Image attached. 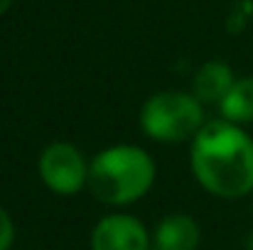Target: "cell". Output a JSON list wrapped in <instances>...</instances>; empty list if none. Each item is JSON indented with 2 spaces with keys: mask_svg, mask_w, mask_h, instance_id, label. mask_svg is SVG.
<instances>
[{
  "mask_svg": "<svg viewBox=\"0 0 253 250\" xmlns=\"http://www.w3.org/2000/svg\"><path fill=\"white\" fill-rule=\"evenodd\" d=\"M234 83H236V76H234L231 67L214 59V62H207L197 69L194 81H192V93L202 106H207V103L219 106Z\"/></svg>",
  "mask_w": 253,
  "mask_h": 250,
  "instance_id": "52a82bcc",
  "label": "cell"
},
{
  "mask_svg": "<svg viewBox=\"0 0 253 250\" xmlns=\"http://www.w3.org/2000/svg\"><path fill=\"white\" fill-rule=\"evenodd\" d=\"M15 243V223L12 216L0 206V250H10Z\"/></svg>",
  "mask_w": 253,
  "mask_h": 250,
  "instance_id": "9c48e42d",
  "label": "cell"
},
{
  "mask_svg": "<svg viewBox=\"0 0 253 250\" xmlns=\"http://www.w3.org/2000/svg\"><path fill=\"white\" fill-rule=\"evenodd\" d=\"M189 167L202 189L219 199L253 194V138L224 118L207 120L192 140Z\"/></svg>",
  "mask_w": 253,
  "mask_h": 250,
  "instance_id": "6da1fadb",
  "label": "cell"
},
{
  "mask_svg": "<svg viewBox=\"0 0 253 250\" xmlns=\"http://www.w3.org/2000/svg\"><path fill=\"white\" fill-rule=\"evenodd\" d=\"M219 113L224 120L241 125V128L246 123H253V76L236 79L231 91L219 103Z\"/></svg>",
  "mask_w": 253,
  "mask_h": 250,
  "instance_id": "ba28073f",
  "label": "cell"
},
{
  "mask_svg": "<svg viewBox=\"0 0 253 250\" xmlns=\"http://www.w3.org/2000/svg\"><path fill=\"white\" fill-rule=\"evenodd\" d=\"M88 167L91 162L77 145L57 140L40 152L37 174L49 191L59 196H77L82 189H88Z\"/></svg>",
  "mask_w": 253,
  "mask_h": 250,
  "instance_id": "277c9868",
  "label": "cell"
},
{
  "mask_svg": "<svg viewBox=\"0 0 253 250\" xmlns=\"http://www.w3.org/2000/svg\"><path fill=\"white\" fill-rule=\"evenodd\" d=\"M158 165L140 145H111L93 155L88 167V191L106 206H130L155 184Z\"/></svg>",
  "mask_w": 253,
  "mask_h": 250,
  "instance_id": "7a4b0ae2",
  "label": "cell"
},
{
  "mask_svg": "<svg viewBox=\"0 0 253 250\" xmlns=\"http://www.w3.org/2000/svg\"><path fill=\"white\" fill-rule=\"evenodd\" d=\"M10 2H12V0H0V15H2L7 7H10Z\"/></svg>",
  "mask_w": 253,
  "mask_h": 250,
  "instance_id": "30bf717a",
  "label": "cell"
},
{
  "mask_svg": "<svg viewBox=\"0 0 253 250\" xmlns=\"http://www.w3.org/2000/svg\"><path fill=\"white\" fill-rule=\"evenodd\" d=\"M204 106L189 91H158L140 108L143 133L165 145L194 140L204 128Z\"/></svg>",
  "mask_w": 253,
  "mask_h": 250,
  "instance_id": "3957f363",
  "label": "cell"
},
{
  "mask_svg": "<svg viewBox=\"0 0 253 250\" xmlns=\"http://www.w3.org/2000/svg\"><path fill=\"white\" fill-rule=\"evenodd\" d=\"M251 196H253V194H251ZM251 206H253V199H251Z\"/></svg>",
  "mask_w": 253,
  "mask_h": 250,
  "instance_id": "8fae6325",
  "label": "cell"
},
{
  "mask_svg": "<svg viewBox=\"0 0 253 250\" xmlns=\"http://www.w3.org/2000/svg\"><path fill=\"white\" fill-rule=\"evenodd\" d=\"M91 250H153V231L130 214H108L91 231Z\"/></svg>",
  "mask_w": 253,
  "mask_h": 250,
  "instance_id": "5b68a950",
  "label": "cell"
},
{
  "mask_svg": "<svg viewBox=\"0 0 253 250\" xmlns=\"http://www.w3.org/2000/svg\"><path fill=\"white\" fill-rule=\"evenodd\" d=\"M202 228L189 214H168L153 231V250H199Z\"/></svg>",
  "mask_w": 253,
  "mask_h": 250,
  "instance_id": "8992f818",
  "label": "cell"
}]
</instances>
